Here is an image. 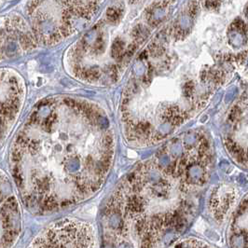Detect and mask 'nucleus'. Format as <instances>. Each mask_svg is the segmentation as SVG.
<instances>
[{
    "label": "nucleus",
    "instance_id": "7ed1b4c3",
    "mask_svg": "<svg viewBox=\"0 0 248 248\" xmlns=\"http://www.w3.org/2000/svg\"><path fill=\"white\" fill-rule=\"evenodd\" d=\"M169 248H215V247H212L208 243L201 242V241L191 239L177 243L173 244V246H170Z\"/></svg>",
    "mask_w": 248,
    "mask_h": 248
},
{
    "label": "nucleus",
    "instance_id": "f257e3e1",
    "mask_svg": "<svg viewBox=\"0 0 248 248\" xmlns=\"http://www.w3.org/2000/svg\"><path fill=\"white\" fill-rule=\"evenodd\" d=\"M165 180L147 187L132 173L108 200L102 218L103 248H164L193 217L196 189L171 193Z\"/></svg>",
    "mask_w": 248,
    "mask_h": 248
},
{
    "label": "nucleus",
    "instance_id": "f03ea898",
    "mask_svg": "<svg viewBox=\"0 0 248 248\" xmlns=\"http://www.w3.org/2000/svg\"><path fill=\"white\" fill-rule=\"evenodd\" d=\"M93 226L79 219H65L49 227L38 236L32 248H94Z\"/></svg>",
    "mask_w": 248,
    "mask_h": 248
}]
</instances>
